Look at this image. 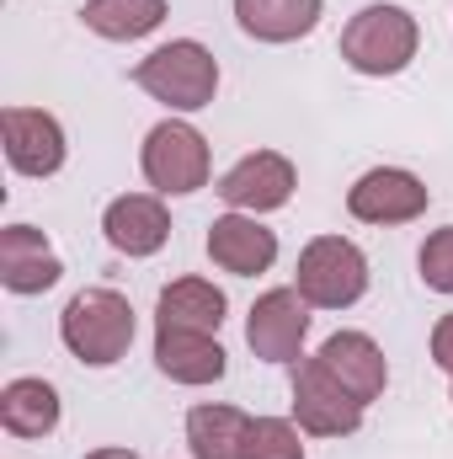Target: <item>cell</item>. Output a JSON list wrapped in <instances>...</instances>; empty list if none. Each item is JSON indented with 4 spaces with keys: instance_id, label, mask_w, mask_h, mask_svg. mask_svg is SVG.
Here are the masks:
<instances>
[{
    "instance_id": "6da1fadb",
    "label": "cell",
    "mask_w": 453,
    "mask_h": 459,
    "mask_svg": "<svg viewBox=\"0 0 453 459\" xmlns=\"http://www.w3.org/2000/svg\"><path fill=\"white\" fill-rule=\"evenodd\" d=\"M133 86L171 113H203L219 97V59L198 38H171L133 65Z\"/></svg>"
},
{
    "instance_id": "7a4b0ae2",
    "label": "cell",
    "mask_w": 453,
    "mask_h": 459,
    "mask_svg": "<svg viewBox=\"0 0 453 459\" xmlns=\"http://www.w3.org/2000/svg\"><path fill=\"white\" fill-rule=\"evenodd\" d=\"M422 48V27L406 5H389V0H373L363 5L346 27H341V65L368 75V81H384V75H400L411 70Z\"/></svg>"
},
{
    "instance_id": "3957f363",
    "label": "cell",
    "mask_w": 453,
    "mask_h": 459,
    "mask_svg": "<svg viewBox=\"0 0 453 459\" xmlns=\"http://www.w3.org/2000/svg\"><path fill=\"white\" fill-rule=\"evenodd\" d=\"M133 332H139V316L117 289H81L59 316V342L86 368H113L117 358H128Z\"/></svg>"
},
{
    "instance_id": "277c9868",
    "label": "cell",
    "mask_w": 453,
    "mask_h": 459,
    "mask_svg": "<svg viewBox=\"0 0 453 459\" xmlns=\"http://www.w3.org/2000/svg\"><path fill=\"white\" fill-rule=\"evenodd\" d=\"M294 289L310 299V310H352L368 294V256L346 235H315L299 251Z\"/></svg>"
},
{
    "instance_id": "5b68a950",
    "label": "cell",
    "mask_w": 453,
    "mask_h": 459,
    "mask_svg": "<svg viewBox=\"0 0 453 459\" xmlns=\"http://www.w3.org/2000/svg\"><path fill=\"white\" fill-rule=\"evenodd\" d=\"M139 171H144V182H150L160 198H187V193L209 187V171H214L209 139H203L187 117H166V123H155V128L144 134V144H139Z\"/></svg>"
},
{
    "instance_id": "8992f818",
    "label": "cell",
    "mask_w": 453,
    "mask_h": 459,
    "mask_svg": "<svg viewBox=\"0 0 453 459\" xmlns=\"http://www.w3.org/2000/svg\"><path fill=\"white\" fill-rule=\"evenodd\" d=\"M363 401H352L337 379L326 374L321 358H299L294 363V422L310 438H352L363 428Z\"/></svg>"
},
{
    "instance_id": "52a82bcc",
    "label": "cell",
    "mask_w": 453,
    "mask_h": 459,
    "mask_svg": "<svg viewBox=\"0 0 453 459\" xmlns=\"http://www.w3.org/2000/svg\"><path fill=\"white\" fill-rule=\"evenodd\" d=\"M432 204L427 182L406 166H373L346 187V214L357 225H411Z\"/></svg>"
},
{
    "instance_id": "ba28073f",
    "label": "cell",
    "mask_w": 453,
    "mask_h": 459,
    "mask_svg": "<svg viewBox=\"0 0 453 459\" xmlns=\"http://www.w3.org/2000/svg\"><path fill=\"white\" fill-rule=\"evenodd\" d=\"M294 187H299V171H294V160L283 150H251V155H240L214 182V193L225 198L235 214H256V220L283 209L294 198Z\"/></svg>"
},
{
    "instance_id": "9c48e42d",
    "label": "cell",
    "mask_w": 453,
    "mask_h": 459,
    "mask_svg": "<svg viewBox=\"0 0 453 459\" xmlns=\"http://www.w3.org/2000/svg\"><path fill=\"white\" fill-rule=\"evenodd\" d=\"M245 342L261 363H299L310 342V299L299 289H267L245 316Z\"/></svg>"
},
{
    "instance_id": "30bf717a",
    "label": "cell",
    "mask_w": 453,
    "mask_h": 459,
    "mask_svg": "<svg viewBox=\"0 0 453 459\" xmlns=\"http://www.w3.org/2000/svg\"><path fill=\"white\" fill-rule=\"evenodd\" d=\"M0 134H5V160L16 177H54L70 155L59 117L43 113V108H5Z\"/></svg>"
},
{
    "instance_id": "8fae6325",
    "label": "cell",
    "mask_w": 453,
    "mask_h": 459,
    "mask_svg": "<svg viewBox=\"0 0 453 459\" xmlns=\"http://www.w3.org/2000/svg\"><path fill=\"white\" fill-rule=\"evenodd\" d=\"M315 358L326 363V374L337 379L341 390L352 401H363V406H373L384 395V385H389V358H384V347L373 342L368 332H337V337L321 342Z\"/></svg>"
},
{
    "instance_id": "7c38bea8",
    "label": "cell",
    "mask_w": 453,
    "mask_h": 459,
    "mask_svg": "<svg viewBox=\"0 0 453 459\" xmlns=\"http://www.w3.org/2000/svg\"><path fill=\"white\" fill-rule=\"evenodd\" d=\"M209 262L219 273H235V278H256L278 262V230H267L256 214H219L209 225Z\"/></svg>"
},
{
    "instance_id": "4fadbf2b",
    "label": "cell",
    "mask_w": 453,
    "mask_h": 459,
    "mask_svg": "<svg viewBox=\"0 0 453 459\" xmlns=\"http://www.w3.org/2000/svg\"><path fill=\"white\" fill-rule=\"evenodd\" d=\"M102 235L107 246L123 256H155L166 240H171V214H166V198L160 193H123L102 209Z\"/></svg>"
},
{
    "instance_id": "5bb4252c",
    "label": "cell",
    "mask_w": 453,
    "mask_h": 459,
    "mask_svg": "<svg viewBox=\"0 0 453 459\" xmlns=\"http://www.w3.org/2000/svg\"><path fill=\"white\" fill-rule=\"evenodd\" d=\"M64 278L59 251L48 246V235L32 225H5L0 230V283L11 294H48Z\"/></svg>"
},
{
    "instance_id": "9a60e30c",
    "label": "cell",
    "mask_w": 453,
    "mask_h": 459,
    "mask_svg": "<svg viewBox=\"0 0 453 459\" xmlns=\"http://www.w3.org/2000/svg\"><path fill=\"white\" fill-rule=\"evenodd\" d=\"M155 368L176 385H219L229 368V352L209 332H166L155 326Z\"/></svg>"
},
{
    "instance_id": "2e32d148",
    "label": "cell",
    "mask_w": 453,
    "mask_h": 459,
    "mask_svg": "<svg viewBox=\"0 0 453 459\" xmlns=\"http://www.w3.org/2000/svg\"><path fill=\"white\" fill-rule=\"evenodd\" d=\"M225 310H229V299H225L219 283H209V278H176V283H166L160 299H155V326H166V332H209V337H219Z\"/></svg>"
},
{
    "instance_id": "e0dca14e",
    "label": "cell",
    "mask_w": 453,
    "mask_h": 459,
    "mask_svg": "<svg viewBox=\"0 0 453 459\" xmlns=\"http://www.w3.org/2000/svg\"><path fill=\"white\" fill-rule=\"evenodd\" d=\"M326 0H235V22L256 43H299L321 27Z\"/></svg>"
},
{
    "instance_id": "ac0fdd59",
    "label": "cell",
    "mask_w": 453,
    "mask_h": 459,
    "mask_svg": "<svg viewBox=\"0 0 453 459\" xmlns=\"http://www.w3.org/2000/svg\"><path fill=\"white\" fill-rule=\"evenodd\" d=\"M59 417H64V406H59V390L48 379L21 374L0 390V428L11 438H48L59 428Z\"/></svg>"
},
{
    "instance_id": "d6986e66",
    "label": "cell",
    "mask_w": 453,
    "mask_h": 459,
    "mask_svg": "<svg viewBox=\"0 0 453 459\" xmlns=\"http://www.w3.org/2000/svg\"><path fill=\"white\" fill-rule=\"evenodd\" d=\"M251 444V417L240 406H219V401H203L187 411V449L192 459H245Z\"/></svg>"
},
{
    "instance_id": "ffe728a7",
    "label": "cell",
    "mask_w": 453,
    "mask_h": 459,
    "mask_svg": "<svg viewBox=\"0 0 453 459\" xmlns=\"http://www.w3.org/2000/svg\"><path fill=\"white\" fill-rule=\"evenodd\" d=\"M166 16H171V0H86V5H81L86 32H97V38H107V43H139V38H150Z\"/></svg>"
},
{
    "instance_id": "44dd1931",
    "label": "cell",
    "mask_w": 453,
    "mask_h": 459,
    "mask_svg": "<svg viewBox=\"0 0 453 459\" xmlns=\"http://www.w3.org/2000/svg\"><path fill=\"white\" fill-rule=\"evenodd\" d=\"M299 422L288 417H251V444H245V459H304V444H299Z\"/></svg>"
},
{
    "instance_id": "7402d4cb",
    "label": "cell",
    "mask_w": 453,
    "mask_h": 459,
    "mask_svg": "<svg viewBox=\"0 0 453 459\" xmlns=\"http://www.w3.org/2000/svg\"><path fill=\"white\" fill-rule=\"evenodd\" d=\"M416 267H422V283L432 294H453V225L432 230L416 251Z\"/></svg>"
},
{
    "instance_id": "603a6c76",
    "label": "cell",
    "mask_w": 453,
    "mask_h": 459,
    "mask_svg": "<svg viewBox=\"0 0 453 459\" xmlns=\"http://www.w3.org/2000/svg\"><path fill=\"white\" fill-rule=\"evenodd\" d=\"M432 363H438V368L453 379V310L438 321V326H432Z\"/></svg>"
},
{
    "instance_id": "cb8c5ba5",
    "label": "cell",
    "mask_w": 453,
    "mask_h": 459,
    "mask_svg": "<svg viewBox=\"0 0 453 459\" xmlns=\"http://www.w3.org/2000/svg\"><path fill=\"white\" fill-rule=\"evenodd\" d=\"M86 459H139V455L133 449H91Z\"/></svg>"
},
{
    "instance_id": "d4e9b609",
    "label": "cell",
    "mask_w": 453,
    "mask_h": 459,
    "mask_svg": "<svg viewBox=\"0 0 453 459\" xmlns=\"http://www.w3.org/2000/svg\"><path fill=\"white\" fill-rule=\"evenodd\" d=\"M449 401H453V390H449Z\"/></svg>"
}]
</instances>
